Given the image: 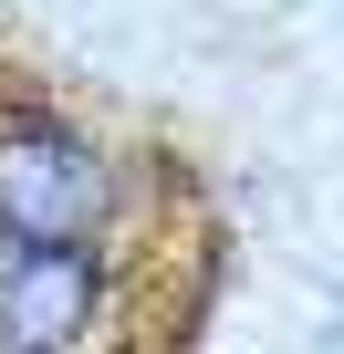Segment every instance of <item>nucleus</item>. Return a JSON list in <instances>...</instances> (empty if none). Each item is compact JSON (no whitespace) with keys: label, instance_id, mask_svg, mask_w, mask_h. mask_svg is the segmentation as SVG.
I'll return each instance as SVG.
<instances>
[{"label":"nucleus","instance_id":"1","mask_svg":"<svg viewBox=\"0 0 344 354\" xmlns=\"http://www.w3.org/2000/svg\"><path fill=\"white\" fill-rule=\"evenodd\" d=\"M94 198H105V177H94V156H84L73 136L32 125V136L0 146V209H11V230H32V240H84Z\"/></svg>","mask_w":344,"mask_h":354}]
</instances>
